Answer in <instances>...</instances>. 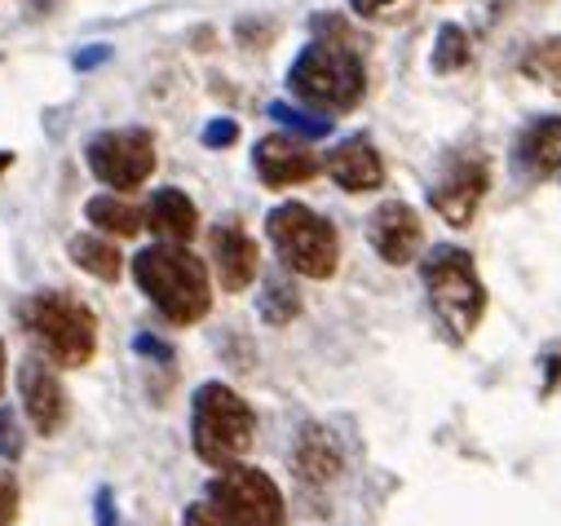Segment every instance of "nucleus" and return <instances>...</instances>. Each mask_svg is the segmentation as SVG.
<instances>
[{"instance_id":"nucleus-1","label":"nucleus","mask_w":561,"mask_h":526,"mask_svg":"<svg viewBox=\"0 0 561 526\" xmlns=\"http://www.w3.org/2000/svg\"><path fill=\"white\" fill-rule=\"evenodd\" d=\"M314 41L297 54L288 84L306 106L319 111H354L367 93V67L354 32L341 19H314Z\"/></svg>"},{"instance_id":"nucleus-2","label":"nucleus","mask_w":561,"mask_h":526,"mask_svg":"<svg viewBox=\"0 0 561 526\" xmlns=\"http://www.w3.org/2000/svg\"><path fill=\"white\" fill-rule=\"evenodd\" d=\"M133 279L151 297V306L169 319V323H199L213 306V284H208V266L186 248V243H151L133 256Z\"/></svg>"},{"instance_id":"nucleus-3","label":"nucleus","mask_w":561,"mask_h":526,"mask_svg":"<svg viewBox=\"0 0 561 526\" xmlns=\"http://www.w3.org/2000/svg\"><path fill=\"white\" fill-rule=\"evenodd\" d=\"M19 319L27 328V336L45 350L49 363L58 367H84L98 354V319L93 310L71 297V293H36L19 306Z\"/></svg>"},{"instance_id":"nucleus-4","label":"nucleus","mask_w":561,"mask_h":526,"mask_svg":"<svg viewBox=\"0 0 561 526\" xmlns=\"http://www.w3.org/2000/svg\"><path fill=\"white\" fill-rule=\"evenodd\" d=\"M191 443L204 465H213V469L234 465L256 443V412L230 385L208 380L191 399Z\"/></svg>"},{"instance_id":"nucleus-5","label":"nucleus","mask_w":561,"mask_h":526,"mask_svg":"<svg viewBox=\"0 0 561 526\" xmlns=\"http://www.w3.org/2000/svg\"><path fill=\"white\" fill-rule=\"evenodd\" d=\"M420 279H425V293H430V306H434L438 323L456 341L473 336V328L486 315V288L473 271V256L465 248L438 243L425 261H420Z\"/></svg>"},{"instance_id":"nucleus-6","label":"nucleus","mask_w":561,"mask_h":526,"mask_svg":"<svg viewBox=\"0 0 561 526\" xmlns=\"http://www.w3.org/2000/svg\"><path fill=\"white\" fill-rule=\"evenodd\" d=\"M265 235L284 266L301 279H332L341 266V239L328 217H319L306 204H278L265 217Z\"/></svg>"},{"instance_id":"nucleus-7","label":"nucleus","mask_w":561,"mask_h":526,"mask_svg":"<svg viewBox=\"0 0 561 526\" xmlns=\"http://www.w3.org/2000/svg\"><path fill=\"white\" fill-rule=\"evenodd\" d=\"M208 504L226 526H288L284 491L252 465H221V473L208 482Z\"/></svg>"},{"instance_id":"nucleus-8","label":"nucleus","mask_w":561,"mask_h":526,"mask_svg":"<svg viewBox=\"0 0 561 526\" xmlns=\"http://www.w3.org/2000/svg\"><path fill=\"white\" fill-rule=\"evenodd\" d=\"M84 160L98 182H106L115 191H133L156 173V138L147 128H106V134H98L89 142Z\"/></svg>"},{"instance_id":"nucleus-9","label":"nucleus","mask_w":561,"mask_h":526,"mask_svg":"<svg viewBox=\"0 0 561 526\" xmlns=\"http://www.w3.org/2000/svg\"><path fill=\"white\" fill-rule=\"evenodd\" d=\"M486 191H491V164H486V156L460 151V156H451V160L443 164V173L434 178L430 204H434V213H438L443 221L469 226V221L478 217V204L486 199Z\"/></svg>"},{"instance_id":"nucleus-10","label":"nucleus","mask_w":561,"mask_h":526,"mask_svg":"<svg viewBox=\"0 0 561 526\" xmlns=\"http://www.w3.org/2000/svg\"><path fill=\"white\" fill-rule=\"evenodd\" d=\"M19 393H23V412L36 425V434L54 438L67 425V389L49 363L23 358L19 363Z\"/></svg>"},{"instance_id":"nucleus-11","label":"nucleus","mask_w":561,"mask_h":526,"mask_svg":"<svg viewBox=\"0 0 561 526\" xmlns=\"http://www.w3.org/2000/svg\"><path fill=\"white\" fill-rule=\"evenodd\" d=\"M420 239H425V230H420V217L402 199H389V204H380L367 217V243L380 252V261H389V266H407V261H415Z\"/></svg>"},{"instance_id":"nucleus-12","label":"nucleus","mask_w":561,"mask_h":526,"mask_svg":"<svg viewBox=\"0 0 561 526\" xmlns=\"http://www.w3.org/2000/svg\"><path fill=\"white\" fill-rule=\"evenodd\" d=\"M252 164H256V178L270 186V191H284V186H301L310 182L323 164L314 160V151L288 134H270L256 142L252 151Z\"/></svg>"},{"instance_id":"nucleus-13","label":"nucleus","mask_w":561,"mask_h":526,"mask_svg":"<svg viewBox=\"0 0 561 526\" xmlns=\"http://www.w3.org/2000/svg\"><path fill=\"white\" fill-rule=\"evenodd\" d=\"M208 248H213V271L226 293H243L256 279V243L239 221H221L208 235Z\"/></svg>"},{"instance_id":"nucleus-14","label":"nucleus","mask_w":561,"mask_h":526,"mask_svg":"<svg viewBox=\"0 0 561 526\" xmlns=\"http://www.w3.org/2000/svg\"><path fill=\"white\" fill-rule=\"evenodd\" d=\"M513 169L526 182H543L561 169V115H543L522 128V138L513 142Z\"/></svg>"},{"instance_id":"nucleus-15","label":"nucleus","mask_w":561,"mask_h":526,"mask_svg":"<svg viewBox=\"0 0 561 526\" xmlns=\"http://www.w3.org/2000/svg\"><path fill=\"white\" fill-rule=\"evenodd\" d=\"M328 178L341 186V191H350V195H363V191H376L380 182H385V164H380V156H376V147L367 142V138H345L332 156H328Z\"/></svg>"},{"instance_id":"nucleus-16","label":"nucleus","mask_w":561,"mask_h":526,"mask_svg":"<svg viewBox=\"0 0 561 526\" xmlns=\"http://www.w3.org/2000/svg\"><path fill=\"white\" fill-rule=\"evenodd\" d=\"M147 226H151L160 239L191 243V235L199 230V208H195L182 191L164 186V191H156V195H151V204H147Z\"/></svg>"},{"instance_id":"nucleus-17","label":"nucleus","mask_w":561,"mask_h":526,"mask_svg":"<svg viewBox=\"0 0 561 526\" xmlns=\"http://www.w3.org/2000/svg\"><path fill=\"white\" fill-rule=\"evenodd\" d=\"M293 465H297V473H301L306 482L323 487V482H332V478L341 473V451H336V443L328 438V430H319V425H306V430L297 434V447H293Z\"/></svg>"},{"instance_id":"nucleus-18","label":"nucleus","mask_w":561,"mask_h":526,"mask_svg":"<svg viewBox=\"0 0 561 526\" xmlns=\"http://www.w3.org/2000/svg\"><path fill=\"white\" fill-rule=\"evenodd\" d=\"M67 256L76 261L80 271H89L93 279H102V284H115L119 271H124V256L106 235H76L67 243Z\"/></svg>"},{"instance_id":"nucleus-19","label":"nucleus","mask_w":561,"mask_h":526,"mask_svg":"<svg viewBox=\"0 0 561 526\" xmlns=\"http://www.w3.org/2000/svg\"><path fill=\"white\" fill-rule=\"evenodd\" d=\"M84 217H89L102 235H115V239H128V235H137V230L147 226V213H137L133 204H124V199H115V195H93L89 208H84Z\"/></svg>"},{"instance_id":"nucleus-20","label":"nucleus","mask_w":561,"mask_h":526,"mask_svg":"<svg viewBox=\"0 0 561 526\" xmlns=\"http://www.w3.org/2000/svg\"><path fill=\"white\" fill-rule=\"evenodd\" d=\"M301 315V297H297V288L284 279V275H274V279H265V293H261V319L265 323H293Z\"/></svg>"},{"instance_id":"nucleus-21","label":"nucleus","mask_w":561,"mask_h":526,"mask_svg":"<svg viewBox=\"0 0 561 526\" xmlns=\"http://www.w3.org/2000/svg\"><path fill=\"white\" fill-rule=\"evenodd\" d=\"M522 71H526L530 80H539V84H548V89L561 93V36L530 45L526 58H522Z\"/></svg>"},{"instance_id":"nucleus-22","label":"nucleus","mask_w":561,"mask_h":526,"mask_svg":"<svg viewBox=\"0 0 561 526\" xmlns=\"http://www.w3.org/2000/svg\"><path fill=\"white\" fill-rule=\"evenodd\" d=\"M469 62V36H465V27H456V23H447V27H438V45H434V71H460Z\"/></svg>"},{"instance_id":"nucleus-23","label":"nucleus","mask_w":561,"mask_h":526,"mask_svg":"<svg viewBox=\"0 0 561 526\" xmlns=\"http://www.w3.org/2000/svg\"><path fill=\"white\" fill-rule=\"evenodd\" d=\"M270 115H274L278 124H288L293 134H301V138H323V134H332V115H310V111H297V106H288V102H274Z\"/></svg>"},{"instance_id":"nucleus-24","label":"nucleus","mask_w":561,"mask_h":526,"mask_svg":"<svg viewBox=\"0 0 561 526\" xmlns=\"http://www.w3.org/2000/svg\"><path fill=\"white\" fill-rule=\"evenodd\" d=\"M23 430H19V416L10 408H0V456L5 460H19L23 456Z\"/></svg>"},{"instance_id":"nucleus-25","label":"nucleus","mask_w":561,"mask_h":526,"mask_svg":"<svg viewBox=\"0 0 561 526\" xmlns=\"http://www.w3.org/2000/svg\"><path fill=\"white\" fill-rule=\"evenodd\" d=\"M19 517V487L10 473H0V526H14Z\"/></svg>"},{"instance_id":"nucleus-26","label":"nucleus","mask_w":561,"mask_h":526,"mask_svg":"<svg viewBox=\"0 0 561 526\" xmlns=\"http://www.w3.org/2000/svg\"><path fill=\"white\" fill-rule=\"evenodd\" d=\"M234 138H239V124H234V119H213V124L204 128V142H208V147H230Z\"/></svg>"},{"instance_id":"nucleus-27","label":"nucleus","mask_w":561,"mask_h":526,"mask_svg":"<svg viewBox=\"0 0 561 526\" xmlns=\"http://www.w3.org/2000/svg\"><path fill=\"white\" fill-rule=\"evenodd\" d=\"M182 526H226V522H221V513H217V508L204 500V504H191V508H186Z\"/></svg>"},{"instance_id":"nucleus-28","label":"nucleus","mask_w":561,"mask_h":526,"mask_svg":"<svg viewBox=\"0 0 561 526\" xmlns=\"http://www.w3.org/2000/svg\"><path fill=\"white\" fill-rule=\"evenodd\" d=\"M354 5V14H363V19H371V14H380L385 5H393V0H350Z\"/></svg>"},{"instance_id":"nucleus-29","label":"nucleus","mask_w":561,"mask_h":526,"mask_svg":"<svg viewBox=\"0 0 561 526\" xmlns=\"http://www.w3.org/2000/svg\"><path fill=\"white\" fill-rule=\"evenodd\" d=\"M552 380H561V354L548 363V380H543V389H552Z\"/></svg>"},{"instance_id":"nucleus-30","label":"nucleus","mask_w":561,"mask_h":526,"mask_svg":"<svg viewBox=\"0 0 561 526\" xmlns=\"http://www.w3.org/2000/svg\"><path fill=\"white\" fill-rule=\"evenodd\" d=\"M106 58V49H93V54H84V58H76V67H93V62H102Z\"/></svg>"},{"instance_id":"nucleus-31","label":"nucleus","mask_w":561,"mask_h":526,"mask_svg":"<svg viewBox=\"0 0 561 526\" xmlns=\"http://www.w3.org/2000/svg\"><path fill=\"white\" fill-rule=\"evenodd\" d=\"M0 389H5V345H0Z\"/></svg>"},{"instance_id":"nucleus-32","label":"nucleus","mask_w":561,"mask_h":526,"mask_svg":"<svg viewBox=\"0 0 561 526\" xmlns=\"http://www.w3.org/2000/svg\"><path fill=\"white\" fill-rule=\"evenodd\" d=\"M10 164H14V156H10V151H0V173H5Z\"/></svg>"}]
</instances>
